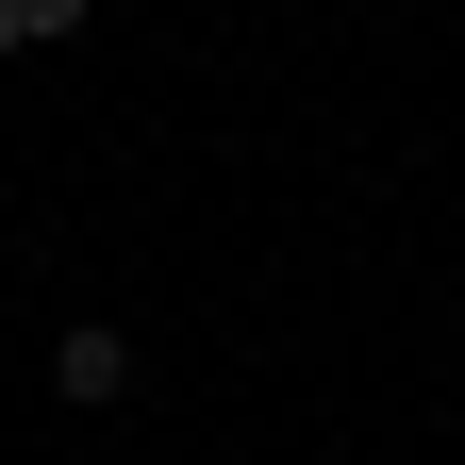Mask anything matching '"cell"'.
Listing matches in <instances>:
<instances>
[{"instance_id":"2","label":"cell","mask_w":465,"mask_h":465,"mask_svg":"<svg viewBox=\"0 0 465 465\" xmlns=\"http://www.w3.org/2000/svg\"><path fill=\"white\" fill-rule=\"evenodd\" d=\"M50 34H84V0H0V50H50Z\"/></svg>"},{"instance_id":"1","label":"cell","mask_w":465,"mask_h":465,"mask_svg":"<svg viewBox=\"0 0 465 465\" xmlns=\"http://www.w3.org/2000/svg\"><path fill=\"white\" fill-rule=\"evenodd\" d=\"M50 382H67V399H84V416H100V399H116V382H134V332H50Z\"/></svg>"}]
</instances>
